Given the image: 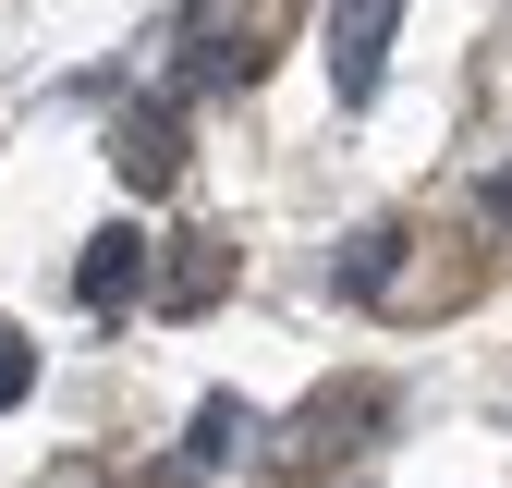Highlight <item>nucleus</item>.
Segmentation results:
<instances>
[{
  "label": "nucleus",
  "mask_w": 512,
  "mask_h": 488,
  "mask_svg": "<svg viewBox=\"0 0 512 488\" xmlns=\"http://www.w3.org/2000/svg\"><path fill=\"white\" fill-rule=\"evenodd\" d=\"M391 244H403L391 220H366V232H354V257H342V281H354V293H378V281H391Z\"/></svg>",
  "instance_id": "6"
},
{
  "label": "nucleus",
  "mask_w": 512,
  "mask_h": 488,
  "mask_svg": "<svg viewBox=\"0 0 512 488\" xmlns=\"http://www.w3.org/2000/svg\"><path fill=\"white\" fill-rule=\"evenodd\" d=\"M220 281H232V244H183V257L159 269V305H171V318H196Z\"/></svg>",
  "instance_id": "4"
},
{
  "label": "nucleus",
  "mask_w": 512,
  "mask_h": 488,
  "mask_svg": "<svg viewBox=\"0 0 512 488\" xmlns=\"http://www.w3.org/2000/svg\"><path fill=\"white\" fill-rule=\"evenodd\" d=\"M244 427H256V415H244L232 391H208V403H196V440H183V452H196V464H232V452H244Z\"/></svg>",
  "instance_id": "5"
},
{
  "label": "nucleus",
  "mask_w": 512,
  "mask_h": 488,
  "mask_svg": "<svg viewBox=\"0 0 512 488\" xmlns=\"http://www.w3.org/2000/svg\"><path fill=\"white\" fill-rule=\"evenodd\" d=\"M488 220H512V171H488Z\"/></svg>",
  "instance_id": "8"
},
{
  "label": "nucleus",
  "mask_w": 512,
  "mask_h": 488,
  "mask_svg": "<svg viewBox=\"0 0 512 488\" xmlns=\"http://www.w3.org/2000/svg\"><path fill=\"white\" fill-rule=\"evenodd\" d=\"M110 171L135 183V196H171V183H183V122L171 110H122L110 122Z\"/></svg>",
  "instance_id": "2"
},
{
  "label": "nucleus",
  "mask_w": 512,
  "mask_h": 488,
  "mask_svg": "<svg viewBox=\"0 0 512 488\" xmlns=\"http://www.w3.org/2000/svg\"><path fill=\"white\" fill-rule=\"evenodd\" d=\"M74 293L98 305V318H110V305H135V293H147V244H135V232H98L86 257H74Z\"/></svg>",
  "instance_id": "3"
},
{
  "label": "nucleus",
  "mask_w": 512,
  "mask_h": 488,
  "mask_svg": "<svg viewBox=\"0 0 512 488\" xmlns=\"http://www.w3.org/2000/svg\"><path fill=\"white\" fill-rule=\"evenodd\" d=\"M25 391H37V342H25V330H13V318H0V415H13V403H25Z\"/></svg>",
  "instance_id": "7"
},
{
  "label": "nucleus",
  "mask_w": 512,
  "mask_h": 488,
  "mask_svg": "<svg viewBox=\"0 0 512 488\" xmlns=\"http://www.w3.org/2000/svg\"><path fill=\"white\" fill-rule=\"evenodd\" d=\"M391 25H403V0H330V86H342V98H378Z\"/></svg>",
  "instance_id": "1"
}]
</instances>
